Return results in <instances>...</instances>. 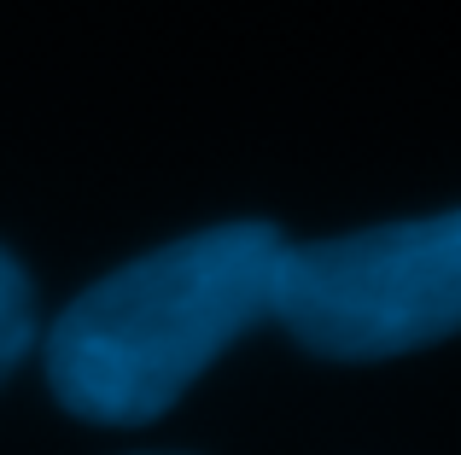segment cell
Here are the masks:
<instances>
[{
    "instance_id": "obj_1",
    "label": "cell",
    "mask_w": 461,
    "mask_h": 455,
    "mask_svg": "<svg viewBox=\"0 0 461 455\" xmlns=\"http://www.w3.org/2000/svg\"><path fill=\"white\" fill-rule=\"evenodd\" d=\"M286 239L269 222H228L123 263L47 333V386L77 421L147 426L251 321L269 316Z\"/></svg>"
},
{
    "instance_id": "obj_2",
    "label": "cell",
    "mask_w": 461,
    "mask_h": 455,
    "mask_svg": "<svg viewBox=\"0 0 461 455\" xmlns=\"http://www.w3.org/2000/svg\"><path fill=\"white\" fill-rule=\"evenodd\" d=\"M269 316L304 351L380 362L456 333L461 316V217L392 222L315 245H281Z\"/></svg>"
},
{
    "instance_id": "obj_3",
    "label": "cell",
    "mask_w": 461,
    "mask_h": 455,
    "mask_svg": "<svg viewBox=\"0 0 461 455\" xmlns=\"http://www.w3.org/2000/svg\"><path fill=\"white\" fill-rule=\"evenodd\" d=\"M35 344V292H30V274L0 251V379L30 356Z\"/></svg>"
}]
</instances>
